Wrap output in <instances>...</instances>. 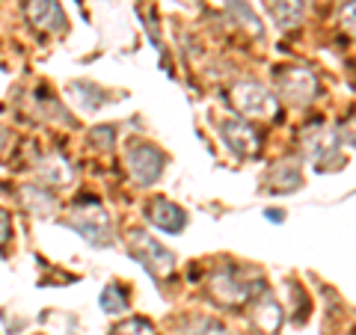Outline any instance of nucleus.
Segmentation results:
<instances>
[{"label": "nucleus", "mask_w": 356, "mask_h": 335, "mask_svg": "<svg viewBox=\"0 0 356 335\" xmlns=\"http://www.w3.org/2000/svg\"><path fill=\"white\" fill-rule=\"evenodd\" d=\"M252 318H255V323H259L264 332H273L276 327H280V320H282V311H280V306H276V303L264 300V303H259L252 309Z\"/></svg>", "instance_id": "nucleus-12"}, {"label": "nucleus", "mask_w": 356, "mask_h": 335, "mask_svg": "<svg viewBox=\"0 0 356 335\" xmlns=\"http://www.w3.org/2000/svg\"><path fill=\"white\" fill-rule=\"evenodd\" d=\"M187 335H229V329L220 327V323H214V320H202L196 329H191Z\"/></svg>", "instance_id": "nucleus-18"}, {"label": "nucleus", "mask_w": 356, "mask_h": 335, "mask_svg": "<svg viewBox=\"0 0 356 335\" xmlns=\"http://www.w3.org/2000/svg\"><path fill=\"white\" fill-rule=\"evenodd\" d=\"M341 24H344V30L356 33V0H350V3L341 9Z\"/></svg>", "instance_id": "nucleus-19"}, {"label": "nucleus", "mask_w": 356, "mask_h": 335, "mask_svg": "<svg viewBox=\"0 0 356 335\" xmlns=\"http://www.w3.org/2000/svg\"><path fill=\"white\" fill-rule=\"evenodd\" d=\"M128 250H131L134 259H137L152 276H158V279L170 276L175 270V255L166 247H161L154 238H149L146 231H131L128 234Z\"/></svg>", "instance_id": "nucleus-1"}, {"label": "nucleus", "mask_w": 356, "mask_h": 335, "mask_svg": "<svg viewBox=\"0 0 356 335\" xmlns=\"http://www.w3.org/2000/svg\"><path fill=\"white\" fill-rule=\"evenodd\" d=\"M113 335H154V327L146 318H131L125 323H119L113 329Z\"/></svg>", "instance_id": "nucleus-16"}, {"label": "nucleus", "mask_w": 356, "mask_h": 335, "mask_svg": "<svg viewBox=\"0 0 356 335\" xmlns=\"http://www.w3.org/2000/svg\"><path fill=\"white\" fill-rule=\"evenodd\" d=\"M211 294H214L220 303H226V306H241V303H247V300L252 297L250 285L241 282L235 267H226V270H220L214 279H211Z\"/></svg>", "instance_id": "nucleus-6"}, {"label": "nucleus", "mask_w": 356, "mask_h": 335, "mask_svg": "<svg viewBox=\"0 0 356 335\" xmlns=\"http://www.w3.org/2000/svg\"><path fill=\"white\" fill-rule=\"evenodd\" d=\"M303 149L312 161H318V163H327L332 154H336V137L324 128V125H315V128H309L303 133Z\"/></svg>", "instance_id": "nucleus-9"}, {"label": "nucleus", "mask_w": 356, "mask_h": 335, "mask_svg": "<svg viewBox=\"0 0 356 335\" xmlns=\"http://www.w3.org/2000/svg\"><path fill=\"white\" fill-rule=\"evenodd\" d=\"M128 172L137 178L140 184L158 181L163 172V154L152 146H131L128 149Z\"/></svg>", "instance_id": "nucleus-4"}, {"label": "nucleus", "mask_w": 356, "mask_h": 335, "mask_svg": "<svg viewBox=\"0 0 356 335\" xmlns=\"http://www.w3.org/2000/svg\"><path fill=\"white\" fill-rule=\"evenodd\" d=\"M39 172H42L44 178H48L51 184H69V181H72V170H69V163H65L63 158H51V161H44Z\"/></svg>", "instance_id": "nucleus-13"}, {"label": "nucleus", "mask_w": 356, "mask_h": 335, "mask_svg": "<svg viewBox=\"0 0 356 335\" xmlns=\"http://www.w3.org/2000/svg\"><path fill=\"white\" fill-rule=\"evenodd\" d=\"M222 137L232 149L238 154H255L259 152V133L250 128V122L243 119H229L226 125H222Z\"/></svg>", "instance_id": "nucleus-8"}, {"label": "nucleus", "mask_w": 356, "mask_h": 335, "mask_svg": "<svg viewBox=\"0 0 356 335\" xmlns=\"http://www.w3.org/2000/svg\"><path fill=\"white\" fill-rule=\"evenodd\" d=\"M27 15L42 30H51V33L65 30V15L57 0H27Z\"/></svg>", "instance_id": "nucleus-7"}, {"label": "nucleus", "mask_w": 356, "mask_h": 335, "mask_svg": "<svg viewBox=\"0 0 356 335\" xmlns=\"http://www.w3.org/2000/svg\"><path fill=\"white\" fill-rule=\"evenodd\" d=\"M276 89H280L291 104H309L318 92V81H315V74L306 69H282L280 77H276Z\"/></svg>", "instance_id": "nucleus-3"}, {"label": "nucleus", "mask_w": 356, "mask_h": 335, "mask_svg": "<svg viewBox=\"0 0 356 335\" xmlns=\"http://www.w3.org/2000/svg\"><path fill=\"white\" fill-rule=\"evenodd\" d=\"M232 104L250 119H264L276 113V95H270V89L259 83H238L232 89Z\"/></svg>", "instance_id": "nucleus-2"}, {"label": "nucleus", "mask_w": 356, "mask_h": 335, "mask_svg": "<svg viewBox=\"0 0 356 335\" xmlns=\"http://www.w3.org/2000/svg\"><path fill=\"white\" fill-rule=\"evenodd\" d=\"M273 15L280 21V27H294L300 15H303V0H273Z\"/></svg>", "instance_id": "nucleus-11"}, {"label": "nucleus", "mask_w": 356, "mask_h": 335, "mask_svg": "<svg viewBox=\"0 0 356 335\" xmlns=\"http://www.w3.org/2000/svg\"><path fill=\"white\" fill-rule=\"evenodd\" d=\"M149 220H152V226H158L163 231H181L187 217H184L181 208L170 202V199H154L149 205Z\"/></svg>", "instance_id": "nucleus-10"}, {"label": "nucleus", "mask_w": 356, "mask_h": 335, "mask_svg": "<svg viewBox=\"0 0 356 335\" xmlns=\"http://www.w3.org/2000/svg\"><path fill=\"white\" fill-rule=\"evenodd\" d=\"M300 184V172H297V166H291V163H285L280 172L273 175V187L280 190V193H288V190H294Z\"/></svg>", "instance_id": "nucleus-15"}, {"label": "nucleus", "mask_w": 356, "mask_h": 335, "mask_svg": "<svg viewBox=\"0 0 356 335\" xmlns=\"http://www.w3.org/2000/svg\"><path fill=\"white\" fill-rule=\"evenodd\" d=\"M9 231H13V220H9L6 211H0V247L9 240Z\"/></svg>", "instance_id": "nucleus-20"}, {"label": "nucleus", "mask_w": 356, "mask_h": 335, "mask_svg": "<svg viewBox=\"0 0 356 335\" xmlns=\"http://www.w3.org/2000/svg\"><path fill=\"white\" fill-rule=\"evenodd\" d=\"M69 222L83 234L86 240H92V243H104V234L110 231V220H107L104 208L98 205V202H89L83 208H77L74 214L69 217Z\"/></svg>", "instance_id": "nucleus-5"}, {"label": "nucleus", "mask_w": 356, "mask_h": 335, "mask_svg": "<svg viewBox=\"0 0 356 335\" xmlns=\"http://www.w3.org/2000/svg\"><path fill=\"white\" fill-rule=\"evenodd\" d=\"M102 306H104V311H110V315H116V311H125V306H128L125 291L116 288V285H107V291L102 294Z\"/></svg>", "instance_id": "nucleus-14"}, {"label": "nucleus", "mask_w": 356, "mask_h": 335, "mask_svg": "<svg viewBox=\"0 0 356 335\" xmlns=\"http://www.w3.org/2000/svg\"><path fill=\"white\" fill-rule=\"evenodd\" d=\"M24 199L30 202V208L36 211V214H39V208H44V217H48V211L54 208V199H51L48 193H36L33 187H27V190H24Z\"/></svg>", "instance_id": "nucleus-17"}]
</instances>
